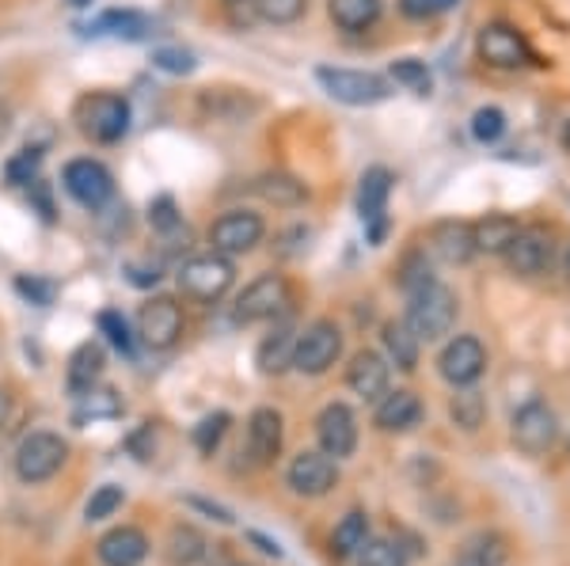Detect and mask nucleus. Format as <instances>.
<instances>
[{
    "instance_id": "0eeeda50",
    "label": "nucleus",
    "mask_w": 570,
    "mask_h": 566,
    "mask_svg": "<svg viewBox=\"0 0 570 566\" xmlns=\"http://www.w3.org/2000/svg\"><path fill=\"white\" fill-rule=\"evenodd\" d=\"M263 236H266L263 214H255V209H228V214H220L209 225V248L225 255V259H236V255L259 248Z\"/></svg>"
},
{
    "instance_id": "58836bf2",
    "label": "nucleus",
    "mask_w": 570,
    "mask_h": 566,
    "mask_svg": "<svg viewBox=\"0 0 570 566\" xmlns=\"http://www.w3.org/2000/svg\"><path fill=\"white\" fill-rule=\"evenodd\" d=\"M122 502H126V490L118 487V483H104V487L91 490L85 517L88 522H107V517H115L118 509H122Z\"/></svg>"
},
{
    "instance_id": "4c0bfd02",
    "label": "nucleus",
    "mask_w": 570,
    "mask_h": 566,
    "mask_svg": "<svg viewBox=\"0 0 570 566\" xmlns=\"http://www.w3.org/2000/svg\"><path fill=\"white\" fill-rule=\"evenodd\" d=\"M453 566H505V544L499 536H480L464 547Z\"/></svg>"
},
{
    "instance_id": "ea45409f",
    "label": "nucleus",
    "mask_w": 570,
    "mask_h": 566,
    "mask_svg": "<svg viewBox=\"0 0 570 566\" xmlns=\"http://www.w3.org/2000/svg\"><path fill=\"white\" fill-rule=\"evenodd\" d=\"M252 4L259 12V20L274 27H289L308 12V0H252Z\"/></svg>"
},
{
    "instance_id": "f03ea898",
    "label": "nucleus",
    "mask_w": 570,
    "mask_h": 566,
    "mask_svg": "<svg viewBox=\"0 0 570 566\" xmlns=\"http://www.w3.org/2000/svg\"><path fill=\"white\" fill-rule=\"evenodd\" d=\"M407 297L411 300H407V316H403V324L415 331L419 342H438L456 327V312H461V305H456V294L449 286H441V281H426V286L415 289V294H407Z\"/></svg>"
},
{
    "instance_id": "9b49d317",
    "label": "nucleus",
    "mask_w": 570,
    "mask_h": 566,
    "mask_svg": "<svg viewBox=\"0 0 570 566\" xmlns=\"http://www.w3.org/2000/svg\"><path fill=\"white\" fill-rule=\"evenodd\" d=\"M510 437H513V445H518L521 453H529V456L548 453L551 445H556V437H559L556 410H551L544 399H529V404L518 407V415H513Z\"/></svg>"
},
{
    "instance_id": "a211bd4d",
    "label": "nucleus",
    "mask_w": 570,
    "mask_h": 566,
    "mask_svg": "<svg viewBox=\"0 0 570 566\" xmlns=\"http://www.w3.org/2000/svg\"><path fill=\"white\" fill-rule=\"evenodd\" d=\"M502 259H505V267L513 274H521V278H540V274L551 267V232L521 225L518 240L505 248Z\"/></svg>"
},
{
    "instance_id": "f8f14e48",
    "label": "nucleus",
    "mask_w": 570,
    "mask_h": 566,
    "mask_svg": "<svg viewBox=\"0 0 570 566\" xmlns=\"http://www.w3.org/2000/svg\"><path fill=\"white\" fill-rule=\"evenodd\" d=\"M285 483H289V490L301 498H324L335 490V483H338V464L331 460L324 449L320 453L305 449L289 460V468H285Z\"/></svg>"
},
{
    "instance_id": "c03bdc74",
    "label": "nucleus",
    "mask_w": 570,
    "mask_h": 566,
    "mask_svg": "<svg viewBox=\"0 0 570 566\" xmlns=\"http://www.w3.org/2000/svg\"><path fill=\"white\" fill-rule=\"evenodd\" d=\"M228 426H233V415L228 410H214V415H206L202 423L195 426V445H198V453H214L217 445H220V437L228 434Z\"/></svg>"
},
{
    "instance_id": "473e14b6",
    "label": "nucleus",
    "mask_w": 570,
    "mask_h": 566,
    "mask_svg": "<svg viewBox=\"0 0 570 566\" xmlns=\"http://www.w3.org/2000/svg\"><path fill=\"white\" fill-rule=\"evenodd\" d=\"M168 555L176 566H195L202 555H206V536L190 525H176L168 536Z\"/></svg>"
},
{
    "instance_id": "8fccbe9b",
    "label": "nucleus",
    "mask_w": 570,
    "mask_h": 566,
    "mask_svg": "<svg viewBox=\"0 0 570 566\" xmlns=\"http://www.w3.org/2000/svg\"><path fill=\"white\" fill-rule=\"evenodd\" d=\"M126 278H130V286H137V289H149V286H156L160 281V262H126Z\"/></svg>"
},
{
    "instance_id": "6e6d98bb",
    "label": "nucleus",
    "mask_w": 570,
    "mask_h": 566,
    "mask_svg": "<svg viewBox=\"0 0 570 566\" xmlns=\"http://www.w3.org/2000/svg\"><path fill=\"white\" fill-rule=\"evenodd\" d=\"M559 141H563V149L570 152V118H567V122H563V133H559Z\"/></svg>"
},
{
    "instance_id": "603ef678",
    "label": "nucleus",
    "mask_w": 570,
    "mask_h": 566,
    "mask_svg": "<svg viewBox=\"0 0 570 566\" xmlns=\"http://www.w3.org/2000/svg\"><path fill=\"white\" fill-rule=\"evenodd\" d=\"M247 540H252V544H259V552H266V555H274V559H278V555H282V547H278V544H274V540H266V536H263V533H247Z\"/></svg>"
},
{
    "instance_id": "b1692460",
    "label": "nucleus",
    "mask_w": 570,
    "mask_h": 566,
    "mask_svg": "<svg viewBox=\"0 0 570 566\" xmlns=\"http://www.w3.org/2000/svg\"><path fill=\"white\" fill-rule=\"evenodd\" d=\"M107 369V354L99 342H80L77 350L69 354V369H66V380H69V391L72 396H85L99 385V377H104Z\"/></svg>"
},
{
    "instance_id": "5fc2aeb1",
    "label": "nucleus",
    "mask_w": 570,
    "mask_h": 566,
    "mask_svg": "<svg viewBox=\"0 0 570 566\" xmlns=\"http://www.w3.org/2000/svg\"><path fill=\"white\" fill-rule=\"evenodd\" d=\"M8 415H12V396H8V391L0 388V426L8 423Z\"/></svg>"
},
{
    "instance_id": "e433bc0d",
    "label": "nucleus",
    "mask_w": 570,
    "mask_h": 566,
    "mask_svg": "<svg viewBox=\"0 0 570 566\" xmlns=\"http://www.w3.org/2000/svg\"><path fill=\"white\" fill-rule=\"evenodd\" d=\"M392 80H395L400 88L415 91V96H430V88H434V77H430L426 61H419V58H400V61H392Z\"/></svg>"
},
{
    "instance_id": "864d4df0",
    "label": "nucleus",
    "mask_w": 570,
    "mask_h": 566,
    "mask_svg": "<svg viewBox=\"0 0 570 566\" xmlns=\"http://www.w3.org/2000/svg\"><path fill=\"white\" fill-rule=\"evenodd\" d=\"M8 133H12V107L0 103V141H4Z\"/></svg>"
},
{
    "instance_id": "49530a36",
    "label": "nucleus",
    "mask_w": 570,
    "mask_h": 566,
    "mask_svg": "<svg viewBox=\"0 0 570 566\" xmlns=\"http://www.w3.org/2000/svg\"><path fill=\"white\" fill-rule=\"evenodd\" d=\"M16 286V294H20L27 305H35V308H46V305H53V281H42V278H35V274H20V278L12 281Z\"/></svg>"
},
{
    "instance_id": "393cba45",
    "label": "nucleus",
    "mask_w": 570,
    "mask_h": 566,
    "mask_svg": "<svg viewBox=\"0 0 570 566\" xmlns=\"http://www.w3.org/2000/svg\"><path fill=\"white\" fill-rule=\"evenodd\" d=\"M255 195L278 209H297L308 202V182L289 176V171H266L255 179Z\"/></svg>"
},
{
    "instance_id": "37998d69",
    "label": "nucleus",
    "mask_w": 570,
    "mask_h": 566,
    "mask_svg": "<svg viewBox=\"0 0 570 566\" xmlns=\"http://www.w3.org/2000/svg\"><path fill=\"white\" fill-rule=\"evenodd\" d=\"M153 69L168 72V77H190L198 69V58L179 46H160V50H153Z\"/></svg>"
},
{
    "instance_id": "9d476101",
    "label": "nucleus",
    "mask_w": 570,
    "mask_h": 566,
    "mask_svg": "<svg viewBox=\"0 0 570 566\" xmlns=\"http://www.w3.org/2000/svg\"><path fill=\"white\" fill-rule=\"evenodd\" d=\"M475 53H480V61L491 69H525L532 61L529 39L513 23H502V20L480 27V34H475Z\"/></svg>"
},
{
    "instance_id": "7ed1b4c3",
    "label": "nucleus",
    "mask_w": 570,
    "mask_h": 566,
    "mask_svg": "<svg viewBox=\"0 0 570 566\" xmlns=\"http://www.w3.org/2000/svg\"><path fill=\"white\" fill-rule=\"evenodd\" d=\"M316 80L320 88L327 91L331 99L346 107H376L392 96V85L376 72H365V69H338V66H320L316 69Z\"/></svg>"
},
{
    "instance_id": "f704fd0d",
    "label": "nucleus",
    "mask_w": 570,
    "mask_h": 566,
    "mask_svg": "<svg viewBox=\"0 0 570 566\" xmlns=\"http://www.w3.org/2000/svg\"><path fill=\"white\" fill-rule=\"evenodd\" d=\"M77 423H96V418H115L122 415V399H118L115 388H91L85 396H77Z\"/></svg>"
},
{
    "instance_id": "4d7b16f0",
    "label": "nucleus",
    "mask_w": 570,
    "mask_h": 566,
    "mask_svg": "<svg viewBox=\"0 0 570 566\" xmlns=\"http://www.w3.org/2000/svg\"><path fill=\"white\" fill-rule=\"evenodd\" d=\"M66 4H69V8H88L91 0H66Z\"/></svg>"
},
{
    "instance_id": "f257e3e1",
    "label": "nucleus",
    "mask_w": 570,
    "mask_h": 566,
    "mask_svg": "<svg viewBox=\"0 0 570 566\" xmlns=\"http://www.w3.org/2000/svg\"><path fill=\"white\" fill-rule=\"evenodd\" d=\"M72 122L77 130L96 145H118L130 133L134 111L130 99L118 96V91H85V96L72 103Z\"/></svg>"
},
{
    "instance_id": "39448f33",
    "label": "nucleus",
    "mask_w": 570,
    "mask_h": 566,
    "mask_svg": "<svg viewBox=\"0 0 570 566\" xmlns=\"http://www.w3.org/2000/svg\"><path fill=\"white\" fill-rule=\"evenodd\" d=\"M343 358V331L335 319H312L305 331H297V350H293V369L305 377H324V373Z\"/></svg>"
},
{
    "instance_id": "052dcab7",
    "label": "nucleus",
    "mask_w": 570,
    "mask_h": 566,
    "mask_svg": "<svg viewBox=\"0 0 570 566\" xmlns=\"http://www.w3.org/2000/svg\"><path fill=\"white\" fill-rule=\"evenodd\" d=\"M236 566H244V563H236Z\"/></svg>"
},
{
    "instance_id": "7c9ffc66",
    "label": "nucleus",
    "mask_w": 570,
    "mask_h": 566,
    "mask_svg": "<svg viewBox=\"0 0 570 566\" xmlns=\"http://www.w3.org/2000/svg\"><path fill=\"white\" fill-rule=\"evenodd\" d=\"M365 540H370V517H365V509H351L343 522L331 528V555L335 559H354Z\"/></svg>"
},
{
    "instance_id": "5701e85b",
    "label": "nucleus",
    "mask_w": 570,
    "mask_h": 566,
    "mask_svg": "<svg viewBox=\"0 0 570 566\" xmlns=\"http://www.w3.org/2000/svg\"><path fill=\"white\" fill-rule=\"evenodd\" d=\"M198 111L209 118V122H247L255 111H259V103H255L252 96H244V91H233V88H209L198 96Z\"/></svg>"
},
{
    "instance_id": "bb28decb",
    "label": "nucleus",
    "mask_w": 570,
    "mask_h": 566,
    "mask_svg": "<svg viewBox=\"0 0 570 566\" xmlns=\"http://www.w3.org/2000/svg\"><path fill=\"white\" fill-rule=\"evenodd\" d=\"M293 350H297V331H293L289 324H282L259 342L255 361H259V369L266 373V377H278V373L293 369Z\"/></svg>"
},
{
    "instance_id": "dca6fc26",
    "label": "nucleus",
    "mask_w": 570,
    "mask_h": 566,
    "mask_svg": "<svg viewBox=\"0 0 570 566\" xmlns=\"http://www.w3.org/2000/svg\"><path fill=\"white\" fill-rule=\"evenodd\" d=\"M392 182H395L392 171L381 168V163L365 168L362 182H357V217L370 228L373 244H381V236H384V209H389V198H392Z\"/></svg>"
},
{
    "instance_id": "4be33fe9",
    "label": "nucleus",
    "mask_w": 570,
    "mask_h": 566,
    "mask_svg": "<svg viewBox=\"0 0 570 566\" xmlns=\"http://www.w3.org/2000/svg\"><path fill=\"white\" fill-rule=\"evenodd\" d=\"M389 377H392L389 358L376 350H362V354H354L351 369H346V388H351L354 396L373 399L376 404V399L389 391Z\"/></svg>"
},
{
    "instance_id": "4468645a",
    "label": "nucleus",
    "mask_w": 570,
    "mask_h": 566,
    "mask_svg": "<svg viewBox=\"0 0 570 566\" xmlns=\"http://www.w3.org/2000/svg\"><path fill=\"white\" fill-rule=\"evenodd\" d=\"M137 335L149 350H168L183 335V308L171 297H153L137 312Z\"/></svg>"
},
{
    "instance_id": "6e6552de",
    "label": "nucleus",
    "mask_w": 570,
    "mask_h": 566,
    "mask_svg": "<svg viewBox=\"0 0 570 566\" xmlns=\"http://www.w3.org/2000/svg\"><path fill=\"white\" fill-rule=\"evenodd\" d=\"M289 308V281L282 274H259L252 286H244V294L236 297L233 319L236 324H266V319H278Z\"/></svg>"
},
{
    "instance_id": "79ce46f5",
    "label": "nucleus",
    "mask_w": 570,
    "mask_h": 566,
    "mask_svg": "<svg viewBox=\"0 0 570 566\" xmlns=\"http://www.w3.org/2000/svg\"><path fill=\"white\" fill-rule=\"evenodd\" d=\"M96 324H99V335H107V342L115 346V350L134 354V331L118 308H104V312L96 316Z\"/></svg>"
},
{
    "instance_id": "cd10ccee",
    "label": "nucleus",
    "mask_w": 570,
    "mask_h": 566,
    "mask_svg": "<svg viewBox=\"0 0 570 566\" xmlns=\"http://www.w3.org/2000/svg\"><path fill=\"white\" fill-rule=\"evenodd\" d=\"M384 0H327V16L338 31H370V27L381 20Z\"/></svg>"
},
{
    "instance_id": "1a4fd4ad",
    "label": "nucleus",
    "mask_w": 570,
    "mask_h": 566,
    "mask_svg": "<svg viewBox=\"0 0 570 566\" xmlns=\"http://www.w3.org/2000/svg\"><path fill=\"white\" fill-rule=\"evenodd\" d=\"M61 187L77 206L85 209H104L110 198H115V176L107 171V163L91 160V157H77L61 168Z\"/></svg>"
},
{
    "instance_id": "a18cd8bd",
    "label": "nucleus",
    "mask_w": 570,
    "mask_h": 566,
    "mask_svg": "<svg viewBox=\"0 0 570 566\" xmlns=\"http://www.w3.org/2000/svg\"><path fill=\"white\" fill-rule=\"evenodd\" d=\"M502 133H505V115L499 107H480V111L472 115V137L480 145H494Z\"/></svg>"
},
{
    "instance_id": "c85d7f7f",
    "label": "nucleus",
    "mask_w": 570,
    "mask_h": 566,
    "mask_svg": "<svg viewBox=\"0 0 570 566\" xmlns=\"http://www.w3.org/2000/svg\"><path fill=\"white\" fill-rule=\"evenodd\" d=\"M381 342H384V354H389V361L395 365V369H403V373H415V365H419V339H415V331H411L403 319H392V324H384V331H381Z\"/></svg>"
},
{
    "instance_id": "72a5a7b5",
    "label": "nucleus",
    "mask_w": 570,
    "mask_h": 566,
    "mask_svg": "<svg viewBox=\"0 0 570 566\" xmlns=\"http://www.w3.org/2000/svg\"><path fill=\"white\" fill-rule=\"evenodd\" d=\"M357 566H407V552H403L400 540L370 536V540L357 547Z\"/></svg>"
},
{
    "instance_id": "f3484780",
    "label": "nucleus",
    "mask_w": 570,
    "mask_h": 566,
    "mask_svg": "<svg viewBox=\"0 0 570 566\" xmlns=\"http://www.w3.org/2000/svg\"><path fill=\"white\" fill-rule=\"evenodd\" d=\"M316 441L331 460L354 456L357 449V418L346 404H327L316 415Z\"/></svg>"
},
{
    "instance_id": "c756f323",
    "label": "nucleus",
    "mask_w": 570,
    "mask_h": 566,
    "mask_svg": "<svg viewBox=\"0 0 570 566\" xmlns=\"http://www.w3.org/2000/svg\"><path fill=\"white\" fill-rule=\"evenodd\" d=\"M91 31V27H88ZM153 23L145 12H134V8H115V12H104L96 20V34H115V39H126V42H141L149 39Z\"/></svg>"
},
{
    "instance_id": "2eb2a0df",
    "label": "nucleus",
    "mask_w": 570,
    "mask_h": 566,
    "mask_svg": "<svg viewBox=\"0 0 570 566\" xmlns=\"http://www.w3.org/2000/svg\"><path fill=\"white\" fill-rule=\"evenodd\" d=\"M282 437H285V426H282V415L274 407H255L247 415V460L252 468H271L274 460L282 456Z\"/></svg>"
},
{
    "instance_id": "ddd939ff",
    "label": "nucleus",
    "mask_w": 570,
    "mask_h": 566,
    "mask_svg": "<svg viewBox=\"0 0 570 566\" xmlns=\"http://www.w3.org/2000/svg\"><path fill=\"white\" fill-rule=\"evenodd\" d=\"M487 369V350L475 335H456L445 342V350L438 354V373L441 380H449L453 388H468L483 377Z\"/></svg>"
},
{
    "instance_id": "de8ad7c7",
    "label": "nucleus",
    "mask_w": 570,
    "mask_h": 566,
    "mask_svg": "<svg viewBox=\"0 0 570 566\" xmlns=\"http://www.w3.org/2000/svg\"><path fill=\"white\" fill-rule=\"evenodd\" d=\"M426 281H434V278H430L426 251H411L407 259H403V267H400V286L407 289V294H415V289H422Z\"/></svg>"
},
{
    "instance_id": "13d9d810",
    "label": "nucleus",
    "mask_w": 570,
    "mask_h": 566,
    "mask_svg": "<svg viewBox=\"0 0 570 566\" xmlns=\"http://www.w3.org/2000/svg\"><path fill=\"white\" fill-rule=\"evenodd\" d=\"M563 267H567V278H570V248H567V255H563Z\"/></svg>"
},
{
    "instance_id": "20e7f679",
    "label": "nucleus",
    "mask_w": 570,
    "mask_h": 566,
    "mask_svg": "<svg viewBox=\"0 0 570 566\" xmlns=\"http://www.w3.org/2000/svg\"><path fill=\"white\" fill-rule=\"evenodd\" d=\"M176 278H179V289L187 297L202 300V305H214V300H220L228 289H233L236 267H233V259L209 251V255H195V259L183 262Z\"/></svg>"
},
{
    "instance_id": "423d86ee",
    "label": "nucleus",
    "mask_w": 570,
    "mask_h": 566,
    "mask_svg": "<svg viewBox=\"0 0 570 566\" xmlns=\"http://www.w3.org/2000/svg\"><path fill=\"white\" fill-rule=\"evenodd\" d=\"M12 460H16V476L23 483H46L58 476L61 464L69 460V445H66V437H58L50 430L27 434Z\"/></svg>"
},
{
    "instance_id": "3c124183",
    "label": "nucleus",
    "mask_w": 570,
    "mask_h": 566,
    "mask_svg": "<svg viewBox=\"0 0 570 566\" xmlns=\"http://www.w3.org/2000/svg\"><path fill=\"white\" fill-rule=\"evenodd\" d=\"M190 506H195V509H206V514H214V522H220V525H233V522H236V517L228 514L225 506H214V502H206V498H190Z\"/></svg>"
},
{
    "instance_id": "412c9836",
    "label": "nucleus",
    "mask_w": 570,
    "mask_h": 566,
    "mask_svg": "<svg viewBox=\"0 0 570 566\" xmlns=\"http://www.w3.org/2000/svg\"><path fill=\"white\" fill-rule=\"evenodd\" d=\"M96 555L104 566H141L149 555V536L134 525H118L107 536H99Z\"/></svg>"
},
{
    "instance_id": "a878e982",
    "label": "nucleus",
    "mask_w": 570,
    "mask_h": 566,
    "mask_svg": "<svg viewBox=\"0 0 570 566\" xmlns=\"http://www.w3.org/2000/svg\"><path fill=\"white\" fill-rule=\"evenodd\" d=\"M521 232V221L510 214H487L480 221L472 225V236H475V251H487V255H505L513 240Z\"/></svg>"
},
{
    "instance_id": "6ab92c4d",
    "label": "nucleus",
    "mask_w": 570,
    "mask_h": 566,
    "mask_svg": "<svg viewBox=\"0 0 570 566\" xmlns=\"http://www.w3.org/2000/svg\"><path fill=\"white\" fill-rule=\"evenodd\" d=\"M426 251H434L441 262H449V267H464V262L475 255L472 225H468V221H456V217L430 225V232H426Z\"/></svg>"
},
{
    "instance_id": "c9c22d12",
    "label": "nucleus",
    "mask_w": 570,
    "mask_h": 566,
    "mask_svg": "<svg viewBox=\"0 0 570 566\" xmlns=\"http://www.w3.org/2000/svg\"><path fill=\"white\" fill-rule=\"evenodd\" d=\"M149 225H153V232L164 236V240L187 232V228H183V214H179V206L171 195H156L149 202Z\"/></svg>"
},
{
    "instance_id": "a19ab883",
    "label": "nucleus",
    "mask_w": 570,
    "mask_h": 566,
    "mask_svg": "<svg viewBox=\"0 0 570 566\" xmlns=\"http://www.w3.org/2000/svg\"><path fill=\"white\" fill-rule=\"evenodd\" d=\"M39 160H42V149H35V145H27V149L16 152V157L4 163L8 187H27V182L39 179Z\"/></svg>"
},
{
    "instance_id": "bf43d9fd",
    "label": "nucleus",
    "mask_w": 570,
    "mask_h": 566,
    "mask_svg": "<svg viewBox=\"0 0 570 566\" xmlns=\"http://www.w3.org/2000/svg\"><path fill=\"white\" fill-rule=\"evenodd\" d=\"M233 4H240V0H233Z\"/></svg>"
},
{
    "instance_id": "09e8293b",
    "label": "nucleus",
    "mask_w": 570,
    "mask_h": 566,
    "mask_svg": "<svg viewBox=\"0 0 570 566\" xmlns=\"http://www.w3.org/2000/svg\"><path fill=\"white\" fill-rule=\"evenodd\" d=\"M461 0H400V12L407 20H438V16L453 12Z\"/></svg>"
},
{
    "instance_id": "aec40b11",
    "label": "nucleus",
    "mask_w": 570,
    "mask_h": 566,
    "mask_svg": "<svg viewBox=\"0 0 570 566\" xmlns=\"http://www.w3.org/2000/svg\"><path fill=\"white\" fill-rule=\"evenodd\" d=\"M373 423H376V430H384V434L415 430V426L422 423V399L415 396V391H407V388L384 391V396L376 399Z\"/></svg>"
},
{
    "instance_id": "2f4dec72",
    "label": "nucleus",
    "mask_w": 570,
    "mask_h": 566,
    "mask_svg": "<svg viewBox=\"0 0 570 566\" xmlns=\"http://www.w3.org/2000/svg\"><path fill=\"white\" fill-rule=\"evenodd\" d=\"M449 415H453V423L461 426V430H468V434L480 430L483 418H487V399H483V391L475 388V385L456 388L453 404H449Z\"/></svg>"
}]
</instances>
